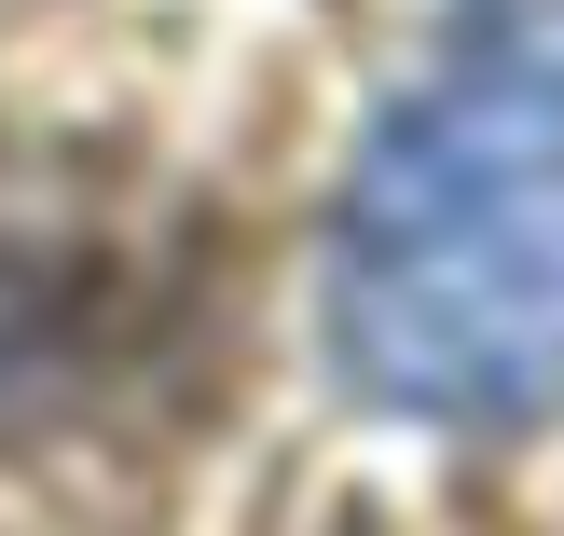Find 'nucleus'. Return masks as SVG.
I'll return each mask as SVG.
<instances>
[{
    "mask_svg": "<svg viewBox=\"0 0 564 536\" xmlns=\"http://www.w3.org/2000/svg\"><path fill=\"white\" fill-rule=\"evenodd\" d=\"M330 344L386 413L510 440L564 413V55H468L358 152Z\"/></svg>",
    "mask_w": 564,
    "mask_h": 536,
    "instance_id": "f257e3e1",
    "label": "nucleus"
}]
</instances>
